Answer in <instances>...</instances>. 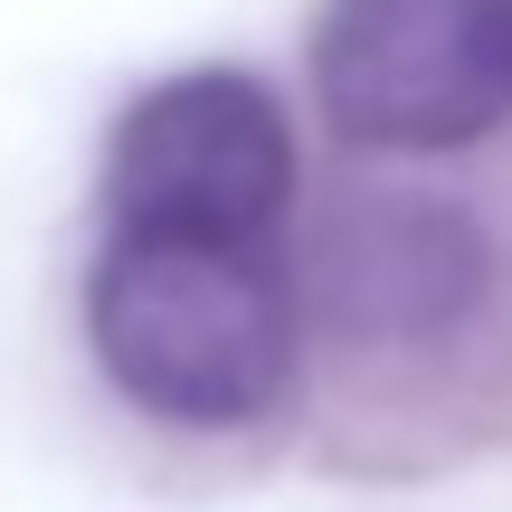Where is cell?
I'll use <instances>...</instances> for the list:
<instances>
[{
	"label": "cell",
	"instance_id": "277c9868",
	"mask_svg": "<svg viewBox=\"0 0 512 512\" xmlns=\"http://www.w3.org/2000/svg\"><path fill=\"white\" fill-rule=\"evenodd\" d=\"M323 304L351 342H437L465 323V304L484 294L494 256H484L475 219L418 190H380V200L342 209L323 228Z\"/></svg>",
	"mask_w": 512,
	"mask_h": 512
},
{
	"label": "cell",
	"instance_id": "6da1fadb",
	"mask_svg": "<svg viewBox=\"0 0 512 512\" xmlns=\"http://www.w3.org/2000/svg\"><path fill=\"white\" fill-rule=\"evenodd\" d=\"M86 342L143 418L219 437L294 389V275L266 238L114 228L86 275Z\"/></svg>",
	"mask_w": 512,
	"mask_h": 512
},
{
	"label": "cell",
	"instance_id": "3957f363",
	"mask_svg": "<svg viewBox=\"0 0 512 512\" xmlns=\"http://www.w3.org/2000/svg\"><path fill=\"white\" fill-rule=\"evenodd\" d=\"M294 124L275 86L247 67H181L114 124L105 200L114 228H181V238H275L294 209Z\"/></svg>",
	"mask_w": 512,
	"mask_h": 512
},
{
	"label": "cell",
	"instance_id": "7a4b0ae2",
	"mask_svg": "<svg viewBox=\"0 0 512 512\" xmlns=\"http://www.w3.org/2000/svg\"><path fill=\"white\" fill-rule=\"evenodd\" d=\"M313 95L370 152H465L512 114V0H332Z\"/></svg>",
	"mask_w": 512,
	"mask_h": 512
}]
</instances>
